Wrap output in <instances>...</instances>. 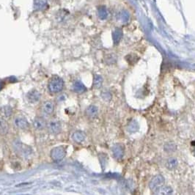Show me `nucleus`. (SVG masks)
<instances>
[{
    "label": "nucleus",
    "instance_id": "obj_9",
    "mask_svg": "<svg viewBox=\"0 0 195 195\" xmlns=\"http://www.w3.org/2000/svg\"><path fill=\"white\" fill-rule=\"evenodd\" d=\"M27 98L29 101L31 102V103H36L41 98V94L37 90H33L28 93Z\"/></svg>",
    "mask_w": 195,
    "mask_h": 195
},
{
    "label": "nucleus",
    "instance_id": "obj_10",
    "mask_svg": "<svg viewBox=\"0 0 195 195\" xmlns=\"http://www.w3.org/2000/svg\"><path fill=\"white\" fill-rule=\"evenodd\" d=\"M173 190L170 186H162L155 192V195H172Z\"/></svg>",
    "mask_w": 195,
    "mask_h": 195
},
{
    "label": "nucleus",
    "instance_id": "obj_23",
    "mask_svg": "<svg viewBox=\"0 0 195 195\" xmlns=\"http://www.w3.org/2000/svg\"><path fill=\"white\" fill-rule=\"evenodd\" d=\"M12 114L11 109L9 107H4L2 109V114L5 117H9Z\"/></svg>",
    "mask_w": 195,
    "mask_h": 195
},
{
    "label": "nucleus",
    "instance_id": "obj_18",
    "mask_svg": "<svg viewBox=\"0 0 195 195\" xmlns=\"http://www.w3.org/2000/svg\"><path fill=\"white\" fill-rule=\"evenodd\" d=\"M9 129V126L7 122L2 119H0V133L6 134L7 133Z\"/></svg>",
    "mask_w": 195,
    "mask_h": 195
},
{
    "label": "nucleus",
    "instance_id": "obj_5",
    "mask_svg": "<svg viewBox=\"0 0 195 195\" xmlns=\"http://www.w3.org/2000/svg\"><path fill=\"white\" fill-rule=\"evenodd\" d=\"M13 124L16 128L20 130H26L29 127V122L27 120L22 116L16 117L14 120Z\"/></svg>",
    "mask_w": 195,
    "mask_h": 195
},
{
    "label": "nucleus",
    "instance_id": "obj_6",
    "mask_svg": "<svg viewBox=\"0 0 195 195\" xmlns=\"http://www.w3.org/2000/svg\"><path fill=\"white\" fill-rule=\"evenodd\" d=\"M112 155H113L114 158L117 160H121L124 156L125 150L123 145L120 144H116L112 147Z\"/></svg>",
    "mask_w": 195,
    "mask_h": 195
},
{
    "label": "nucleus",
    "instance_id": "obj_11",
    "mask_svg": "<svg viewBox=\"0 0 195 195\" xmlns=\"http://www.w3.org/2000/svg\"><path fill=\"white\" fill-rule=\"evenodd\" d=\"M86 138V135L84 132L81 131H77L74 132L72 135V139L76 143H82L84 141Z\"/></svg>",
    "mask_w": 195,
    "mask_h": 195
},
{
    "label": "nucleus",
    "instance_id": "obj_12",
    "mask_svg": "<svg viewBox=\"0 0 195 195\" xmlns=\"http://www.w3.org/2000/svg\"><path fill=\"white\" fill-rule=\"evenodd\" d=\"M33 127L37 130H42L46 127V120L42 117H37L33 121Z\"/></svg>",
    "mask_w": 195,
    "mask_h": 195
},
{
    "label": "nucleus",
    "instance_id": "obj_3",
    "mask_svg": "<svg viewBox=\"0 0 195 195\" xmlns=\"http://www.w3.org/2000/svg\"><path fill=\"white\" fill-rule=\"evenodd\" d=\"M164 178L162 175H157L154 176L150 181L149 187L153 192H156V190L164 186Z\"/></svg>",
    "mask_w": 195,
    "mask_h": 195
},
{
    "label": "nucleus",
    "instance_id": "obj_15",
    "mask_svg": "<svg viewBox=\"0 0 195 195\" xmlns=\"http://www.w3.org/2000/svg\"><path fill=\"white\" fill-rule=\"evenodd\" d=\"M98 108L95 106H90L86 109V114L90 118H94L98 114Z\"/></svg>",
    "mask_w": 195,
    "mask_h": 195
},
{
    "label": "nucleus",
    "instance_id": "obj_7",
    "mask_svg": "<svg viewBox=\"0 0 195 195\" xmlns=\"http://www.w3.org/2000/svg\"><path fill=\"white\" fill-rule=\"evenodd\" d=\"M54 104L52 101H46L42 105V112L46 116L51 115L54 112Z\"/></svg>",
    "mask_w": 195,
    "mask_h": 195
},
{
    "label": "nucleus",
    "instance_id": "obj_14",
    "mask_svg": "<svg viewBox=\"0 0 195 195\" xmlns=\"http://www.w3.org/2000/svg\"><path fill=\"white\" fill-rule=\"evenodd\" d=\"M140 128L138 122L136 120H131L127 126V131L129 133H135Z\"/></svg>",
    "mask_w": 195,
    "mask_h": 195
},
{
    "label": "nucleus",
    "instance_id": "obj_2",
    "mask_svg": "<svg viewBox=\"0 0 195 195\" xmlns=\"http://www.w3.org/2000/svg\"><path fill=\"white\" fill-rule=\"evenodd\" d=\"M66 156V148L64 146L56 147L51 151V157L54 162H61Z\"/></svg>",
    "mask_w": 195,
    "mask_h": 195
},
{
    "label": "nucleus",
    "instance_id": "obj_21",
    "mask_svg": "<svg viewBox=\"0 0 195 195\" xmlns=\"http://www.w3.org/2000/svg\"><path fill=\"white\" fill-rule=\"evenodd\" d=\"M126 60H127V62H128V63L131 64V65H133L134 63H135V62L137 61V57L135 55H134V54H129V55L126 56Z\"/></svg>",
    "mask_w": 195,
    "mask_h": 195
},
{
    "label": "nucleus",
    "instance_id": "obj_8",
    "mask_svg": "<svg viewBox=\"0 0 195 195\" xmlns=\"http://www.w3.org/2000/svg\"><path fill=\"white\" fill-rule=\"evenodd\" d=\"M48 7L47 0H34V8L36 11H42Z\"/></svg>",
    "mask_w": 195,
    "mask_h": 195
},
{
    "label": "nucleus",
    "instance_id": "obj_13",
    "mask_svg": "<svg viewBox=\"0 0 195 195\" xmlns=\"http://www.w3.org/2000/svg\"><path fill=\"white\" fill-rule=\"evenodd\" d=\"M16 148H17L18 151H19L24 156H28V155L31 153V149H30L29 147L24 145V144H22L21 143H19V142H18L16 144Z\"/></svg>",
    "mask_w": 195,
    "mask_h": 195
},
{
    "label": "nucleus",
    "instance_id": "obj_19",
    "mask_svg": "<svg viewBox=\"0 0 195 195\" xmlns=\"http://www.w3.org/2000/svg\"><path fill=\"white\" fill-rule=\"evenodd\" d=\"M102 82H103V79H102L101 76L95 75L94 77L93 80V87L95 88H100L102 85Z\"/></svg>",
    "mask_w": 195,
    "mask_h": 195
},
{
    "label": "nucleus",
    "instance_id": "obj_25",
    "mask_svg": "<svg viewBox=\"0 0 195 195\" xmlns=\"http://www.w3.org/2000/svg\"><path fill=\"white\" fill-rule=\"evenodd\" d=\"M194 155H195V151H194Z\"/></svg>",
    "mask_w": 195,
    "mask_h": 195
},
{
    "label": "nucleus",
    "instance_id": "obj_24",
    "mask_svg": "<svg viewBox=\"0 0 195 195\" xmlns=\"http://www.w3.org/2000/svg\"><path fill=\"white\" fill-rule=\"evenodd\" d=\"M4 85H5V84H4L3 82L0 81V90H2V89L4 87Z\"/></svg>",
    "mask_w": 195,
    "mask_h": 195
},
{
    "label": "nucleus",
    "instance_id": "obj_22",
    "mask_svg": "<svg viewBox=\"0 0 195 195\" xmlns=\"http://www.w3.org/2000/svg\"><path fill=\"white\" fill-rule=\"evenodd\" d=\"M122 36V33L120 30H116L114 31V33H113V40L114 43H117V42L120 41V38Z\"/></svg>",
    "mask_w": 195,
    "mask_h": 195
},
{
    "label": "nucleus",
    "instance_id": "obj_1",
    "mask_svg": "<svg viewBox=\"0 0 195 195\" xmlns=\"http://www.w3.org/2000/svg\"><path fill=\"white\" fill-rule=\"evenodd\" d=\"M48 87L51 93H58L61 92L64 87L63 80L58 76H54L50 79Z\"/></svg>",
    "mask_w": 195,
    "mask_h": 195
},
{
    "label": "nucleus",
    "instance_id": "obj_16",
    "mask_svg": "<svg viewBox=\"0 0 195 195\" xmlns=\"http://www.w3.org/2000/svg\"><path fill=\"white\" fill-rule=\"evenodd\" d=\"M73 90L77 93H83L84 92L86 91V87L82 82H76L73 85Z\"/></svg>",
    "mask_w": 195,
    "mask_h": 195
},
{
    "label": "nucleus",
    "instance_id": "obj_17",
    "mask_svg": "<svg viewBox=\"0 0 195 195\" xmlns=\"http://www.w3.org/2000/svg\"><path fill=\"white\" fill-rule=\"evenodd\" d=\"M178 161H177L176 158H170L169 159L166 161V166L169 170H174L178 166Z\"/></svg>",
    "mask_w": 195,
    "mask_h": 195
},
{
    "label": "nucleus",
    "instance_id": "obj_4",
    "mask_svg": "<svg viewBox=\"0 0 195 195\" xmlns=\"http://www.w3.org/2000/svg\"><path fill=\"white\" fill-rule=\"evenodd\" d=\"M48 130L52 134H57L60 133L62 130L61 123L59 120H52L48 123Z\"/></svg>",
    "mask_w": 195,
    "mask_h": 195
},
{
    "label": "nucleus",
    "instance_id": "obj_20",
    "mask_svg": "<svg viewBox=\"0 0 195 195\" xmlns=\"http://www.w3.org/2000/svg\"><path fill=\"white\" fill-rule=\"evenodd\" d=\"M107 11H106V7L104 6H101L98 8V16L101 19H105L107 17Z\"/></svg>",
    "mask_w": 195,
    "mask_h": 195
}]
</instances>
